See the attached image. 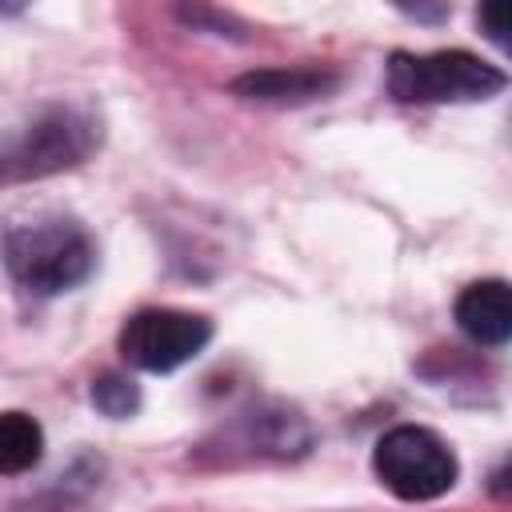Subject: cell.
Returning <instances> with one entry per match:
<instances>
[{"instance_id": "obj_1", "label": "cell", "mask_w": 512, "mask_h": 512, "mask_svg": "<svg viewBox=\"0 0 512 512\" xmlns=\"http://www.w3.org/2000/svg\"><path fill=\"white\" fill-rule=\"evenodd\" d=\"M8 276L32 296H60L88 280L96 264L92 236L64 216H36L12 224L0 244Z\"/></svg>"}, {"instance_id": "obj_8", "label": "cell", "mask_w": 512, "mask_h": 512, "mask_svg": "<svg viewBox=\"0 0 512 512\" xmlns=\"http://www.w3.org/2000/svg\"><path fill=\"white\" fill-rule=\"evenodd\" d=\"M44 456V428L28 412H0V472L20 476Z\"/></svg>"}, {"instance_id": "obj_9", "label": "cell", "mask_w": 512, "mask_h": 512, "mask_svg": "<svg viewBox=\"0 0 512 512\" xmlns=\"http://www.w3.org/2000/svg\"><path fill=\"white\" fill-rule=\"evenodd\" d=\"M92 404L104 416H132L140 408V388L128 376H100L92 384Z\"/></svg>"}, {"instance_id": "obj_6", "label": "cell", "mask_w": 512, "mask_h": 512, "mask_svg": "<svg viewBox=\"0 0 512 512\" xmlns=\"http://www.w3.org/2000/svg\"><path fill=\"white\" fill-rule=\"evenodd\" d=\"M456 324L480 344H508L512 336V296L504 280H476L456 300Z\"/></svg>"}, {"instance_id": "obj_5", "label": "cell", "mask_w": 512, "mask_h": 512, "mask_svg": "<svg viewBox=\"0 0 512 512\" xmlns=\"http://www.w3.org/2000/svg\"><path fill=\"white\" fill-rule=\"evenodd\" d=\"M212 340V324L180 308H144L120 332V356L140 372H176Z\"/></svg>"}, {"instance_id": "obj_3", "label": "cell", "mask_w": 512, "mask_h": 512, "mask_svg": "<svg viewBox=\"0 0 512 512\" xmlns=\"http://www.w3.org/2000/svg\"><path fill=\"white\" fill-rule=\"evenodd\" d=\"M372 468H376V476L384 480V488L392 496L412 500V504L444 496L456 484V472H460L452 448L436 432L416 428V424H400V428L384 432L376 440Z\"/></svg>"}, {"instance_id": "obj_7", "label": "cell", "mask_w": 512, "mask_h": 512, "mask_svg": "<svg viewBox=\"0 0 512 512\" xmlns=\"http://www.w3.org/2000/svg\"><path fill=\"white\" fill-rule=\"evenodd\" d=\"M336 84V76L328 72H312V68H268V72H252L240 76L232 84V92H240L244 100H260V104H304L324 96Z\"/></svg>"}, {"instance_id": "obj_2", "label": "cell", "mask_w": 512, "mask_h": 512, "mask_svg": "<svg viewBox=\"0 0 512 512\" xmlns=\"http://www.w3.org/2000/svg\"><path fill=\"white\" fill-rule=\"evenodd\" d=\"M504 72L472 52H396L388 60V92L404 104H468L504 92Z\"/></svg>"}, {"instance_id": "obj_4", "label": "cell", "mask_w": 512, "mask_h": 512, "mask_svg": "<svg viewBox=\"0 0 512 512\" xmlns=\"http://www.w3.org/2000/svg\"><path fill=\"white\" fill-rule=\"evenodd\" d=\"M96 144V124L76 108H52L0 144V180H36L80 164Z\"/></svg>"}, {"instance_id": "obj_10", "label": "cell", "mask_w": 512, "mask_h": 512, "mask_svg": "<svg viewBox=\"0 0 512 512\" xmlns=\"http://www.w3.org/2000/svg\"><path fill=\"white\" fill-rule=\"evenodd\" d=\"M480 20L496 44H508V12L504 8H480Z\"/></svg>"}]
</instances>
